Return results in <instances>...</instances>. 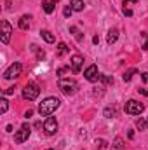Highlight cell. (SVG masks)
I'll return each instance as SVG.
<instances>
[{
  "label": "cell",
  "instance_id": "27",
  "mask_svg": "<svg viewBox=\"0 0 148 150\" xmlns=\"http://www.w3.org/2000/svg\"><path fill=\"white\" fill-rule=\"evenodd\" d=\"M68 70H70V68H68V67H61V68H59V70H58V75H59V77H61V75H65V74H66V72H68Z\"/></svg>",
  "mask_w": 148,
  "mask_h": 150
},
{
  "label": "cell",
  "instance_id": "23",
  "mask_svg": "<svg viewBox=\"0 0 148 150\" xmlns=\"http://www.w3.org/2000/svg\"><path fill=\"white\" fill-rule=\"evenodd\" d=\"M7 110H9V101L5 98H2L0 100V113H5Z\"/></svg>",
  "mask_w": 148,
  "mask_h": 150
},
{
  "label": "cell",
  "instance_id": "5",
  "mask_svg": "<svg viewBox=\"0 0 148 150\" xmlns=\"http://www.w3.org/2000/svg\"><path fill=\"white\" fill-rule=\"evenodd\" d=\"M124 110H125V113H129V115H140V113H143V110H145V105H143L141 101L129 100V101L125 103Z\"/></svg>",
  "mask_w": 148,
  "mask_h": 150
},
{
  "label": "cell",
  "instance_id": "20",
  "mask_svg": "<svg viewBox=\"0 0 148 150\" xmlns=\"http://www.w3.org/2000/svg\"><path fill=\"white\" fill-rule=\"evenodd\" d=\"M94 145H96V150H105L106 147H108V143H106L105 140H101V138H99V140H96V142H94Z\"/></svg>",
  "mask_w": 148,
  "mask_h": 150
},
{
  "label": "cell",
  "instance_id": "26",
  "mask_svg": "<svg viewBox=\"0 0 148 150\" xmlns=\"http://www.w3.org/2000/svg\"><path fill=\"white\" fill-rule=\"evenodd\" d=\"M72 12H73V7H72V5H65V9H63L65 18H70V16H72Z\"/></svg>",
  "mask_w": 148,
  "mask_h": 150
},
{
  "label": "cell",
  "instance_id": "7",
  "mask_svg": "<svg viewBox=\"0 0 148 150\" xmlns=\"http://www.w3.org/2000/svg\"><path fill=\"white\" fill-rule=\"evenodd\" d=\"M44 131L49 134V136H52V134H56V131H58V120L54 119V117H47L45 119V122H44Z\"/></svg>",
  "mask_w": 148,
  "mask_h": 150
},
{
  "label": "cell",
  "instance_id": "22",
  "mask_svg": "<svg viewBox=\"0 0 148 150\" xmlns=\"http://www.w3.org/2000/svg\"><path fill=\"white\" fill-rule=\"evenodd\" d=\"M103 115H105V117H108V119H113V117L117 115V112H115V108H110V107H106V108L103 110Z\"/></svg>",
  "mask_w": 148,
  "mask_h": 150
},
{
  "label": "cell",
  "instance_id": "10",
  "mask_svg": "<svg viewBox=\"0 0 148 150\" xmlns=\"http://www.w3.org/2000/svg\"><path fill=\"white\" fill-rule=\"evenodd\" d=\"M72 72L73 74H78L80 70H82V65H84V58L80 56V54H75L73 58H72Z\"/></svg>",
  "mask_w": 148,
  "mask_h": 150
},
{
  "label": "cell",
  "instance_id": "6",
  "mask_svg": "<svg viewBox=\"0 0 148 150\" xmlns=\"http://www.w3.org/2000/svg\"><path fill=\"white\" fill-rule=\"evenodd\" d=\"M21 70H23V65L19 63V61H16V63H12L5 72H4V79L5 80H12V79H18L19 75H21Z\"/></svg>",
  "mask_w": 148,
  "mask_h": 150
},
{
  "label": "cell",
  "instance_id": "12",
  "mask_svg": "<svg viewBox=\"0 0 148 150\" xmlns=\"http://www.w3.org/2000/svg\"><path fill=\"white\" fill-rule=\"evenodd\" d=\"M40 37L44 38L47 44H52V42H56V37H54V35H52L49 30H42V32H40Z\"/></svg>",
  "mask_w": 148,
  "mask_h": 150
},
{
  "label": "cell",
  "instance_id": "17",
  "mask_svg": "<svg viewBox=\"0 0 148 150\" xmlns=\"http://www.w3.org/2000/svg\"><path fill=\"white\" fill-rule=\"evenodd\" d=\"M70 5L73 7V11H77V12L84 11V2L82 0H70Z\"/></svg>",
  "mask_w": 148,
  "mask_h": 150
},
{
  "label": "cell",
  "instance_id": "11",
  "mask_svg": "<svg viewBox=\"0 0 148 150\" xmlns=\"http://www.w3.org/2000/svg\"><path fill=\"white\" fill-rule=\"evenodd\" d=\"M42 9H44L47 14H52L54 9H56V2H54V0H44V2H42Z\"/></svg>",
  "mask_w": 148,
  "mask_h": 150
},
{
  "label": "cell",
  "instance_id": "34",
  "mask_svg": "<svg viewBox=\"0 0 148 150\" xmlns=\"http://www.w3.org/2000/svg\"><path fill=\"white\" fill-rule=\"evenodd\" d=\"M127 136H129V138L132 140V138H134V131H129V133H127Z\"/></svg>",
  "mask_w": 148,
  "mask_h": 150
},
{
  "label": "cell",
  "instance_id": "31",
  "mask_svg": "<svg viewBox=\"0 0 148 150\" xmlns=\"http://www.w3.org/2000/svg\"><path fill=\"white\" fill-rule=\"evenodd\" d=\"M32 115H33V110H28V112L25 113V117H26V119H30Z\"/></svg>",
  "mask_w": 148,
  "mask_h": 150
},
{
  "label": "cell",
  "instance_id": "9",
  "mask_svg": "<svg viewBox=\"0 0 148 150\" xmlns=\"http://www.w3.org/2000/svg\"><path fill=\"white\" fill-rule=\"evenodd\" d=\"M0 26H2V44H9L11 33H12V26H11L9 21H5V19H2Z\"/></svg>",
  "mask_w": 148,
  "mask_h": 150
},
{
  "label": "cell",
  "instance_id": "16",
  "mask_svg": "<svg viewBox=\"0 0 148 150\" xmlns=\"http://www.w3.org/2000/svg\"><path fill=\"white\" fill-rule=\"evenodd\" d=\"M110 147H111V150H124V140L122 138H115Z\"/></svg>",
  "mask_w": 148,
  "mask_h": 150
},
{
  "label": "cell",
  "instance_id": "21",
  "mask_svg": "<svg viewBox=\"0 0 148 150\" xmlns=\"http://www.w3.org/2000/svg\"><path fill=\"white\" fill-rule=\"evenodd\" d=\"M32 51H35V52H37V59H38V61H42V59L45 58V52H44V51H40V49H38L35 44L32 45Z\"/></svg>",
  "mask_w": 148,
  "mask_h": 150
},
{
  "label": "cell",
  "instance_id": "35",
  "mask_svg": "<svg viewBox=\"0 0 148 150\" xmlns=\"http://www.w3.org/2000/svg\"><path fill=\"white\" fill-rule=\"evenodd\" d=\"M129 2H132V4H136V2H138V0H125V2H124V4H129Z\"/></svg>",
  "mask_w": 148,
  "mask_h": 150
},
{
  "label": "cell",
  "instance_id": "13",
  "mask_svg": "<svg viewBox=\"0 0 148 150\" xmlns=\"http://www.w3.org/2000/svg\"><path fill=\"white\" fill-rule=\"evenodd\" d=\"M117 38H118V30H115V28L110 30V32H108V35H106V42L111 45V44H115V42H117Z\"/></svg>",
  "mask_w": 148,
  "mask_h": 150
},
{
  "label": "cell",
  "instance_id": "19",
  "mask_svg": "<svg viewBox=\"0 0 148 150\" xmlns=\"http://www.w3.org/2000/svg\"><path fill=\"white\" fill-rule=\"evenodd\" d=\"M136 72H138V70H136V68H131V70H127V72H125V74L122 75V79H124V82H129V80H131V79H132V75L136 74Z\"/></svg>",
  "mask_w": 148,
  "mask_h": 150
},
{
  "label": "cell",
  "instance_id": "2",
  "mask_svg": "<svg viewBox=\"0 0 148 150\" xmlns=\"http://www.w3.org/2000/svg\"><path fill=\"white\" fill-rule=\"evenodd\" d=\"M58 87L61 89V93H63V94L72 96V94H75V93H77L78 84L75 82L73 79H59V80H58Z\"/></svg>",
  "mask_w": 148,
  "mask_h": 150
},
{
  "label": "cell",
  "instance_id": "37",
  "mask_svg": "<svg viewBox=\"0 0 148 150\" xmlns=\"http://www.w3.org/2000/svg\"><path fill=\"white\" fill-rule=\"evenodd\" d=\"M54 2H56V4H58V2H59V0H54Z\"/></svg>",
  "mask_w": 148,
  "mask_h": 150
},
{
  "label": "cell",
  "instance_id": "18",
  "mask_svg": "<svg viewBox=\"0 0 148 150\" xmlns=\"http://www.w3.org/2000/svg\"><path fill=\"white\" fill-rule=\"evenodd\" d=\"M70 32H72V33H73V37L77 38V40H78V42H80V40H82V38H84V35H82V32H80V30H78V28H77V26H70Z\"/></svg>",
  "mask_w": 148,
  "mask_h": 150
},
{
  "label": "cell",
  "instance_id": "30",
  "mask_svg": "<svg viewBox=\"0 0 148 150\" xmlns=\"http://www.w3.org/2000/svg\"><path fill=\"white\" fill-rule=\"evenodd\" d=\"M124 14H125V16H132V11L127 9V7H124Z\"/></svg>",
  "mask_w": 148,
  "mask_h": 150
},
{
  "label": "cell",
  "instance_id": "24",
  "mask_svg": "<svg viewBox=\"0 0 148 150\" xmlns=\"http://www.w3.org/2000/svg\"><path fill=\"white\" fill-rule=\"evenodd\" d=\"M136 127H138L140 131L147 129V120H145V119H138V120H136Z\"/></svg>",
  "mask_w": 148,
  "mask_h": 150
},
{
  "label": "cell",
  "instance_id": "25",
  "mask_svg": "<svg viewBox=\"0 0 148 150\" xmlns=\"http://www.w3.org/2000/svg\"><path fill=\"white\" fill-rule=\"evenodd\" d=\"M141 38H143V51H148V33L141 32Z\"/></svg>",
  "mask_w": 148,
  "mask_h": 150
},
{
  "label": "cell",
  "instance_id": "36",
  "mask_svg": "<svg viewBox=\"0 0 148 150\" xmlns=\"http://www.w3.org/2000/svg\"><path fill=\"white\" fill-rule=\"evenodd\" d=\"M147 129H148V119H147Z\"/></svg>",
  "mask_w": 148,
  "mask_h": 150
},
{
  "label": "cell",
  "instance_id": "29",
  "mask_svg": "<svg viewBox=\"0 0 148 150\" xmlns=\"http://www.w3.org/2000/svg\"><path fill=\"white\" fill-rule=\"evenodd\" d=\"M141 79H143L145 84H148V72H143V74H141Z\"/></svg>",
  "mask_w": 148,
  "mask_h": 150
},
{
  "label": "cell",
  "instance_id": "15",
  "mask_svg": "<svg viewBox=\"0 0 148 150\" xmlns=\"http://www.w3.org/2000/svg\"><path fill=\"white\" fill-rule=\"evenodd\" d=\"M68 51H70V47H68V45H66L65 42H59V44H58V51H56V54H58V56L61 58V56H65V54H66Z\"/></svg>",
  "mask_w": 148,
  "mask_h": 150
},
{
  "label": "cell",
  "instance_id": "28",
  "mask_svg": "<svg viewBox=\"0 0 148 150\" xmlns=\"http://www.w3.org/2000/svg\"><path fill=\"white\" fill-rule=\"evenodd\" d=\"M14 89H16V87H14V86H11V87H7L4 93H5V94H14Z\"/></svg>",
  "mask_w": 148,
  "mask_h": 150
},
{
  "label": "cell",
  "instance_id": "38",
  "mask_svg": "<svg viewBox=\"0 0 148 150\" xmlns=\"http://www.w3.org/2000/svg\"><path fill=\"white\" fill-rule=\"evenodd\" d=\"M49 150H52V149H49Z\"/></svg>",
  "mask_w": 148,
  "mask_h": 150
},
{
  "label": "cell",
  "instance_id": "4",
  "mask_svg": "<svg viewBox=\"0 0 148 150\" xmlns=\"http://www.w3.org/2000/svg\"><path fill=\"white\" fill-rule=\"evenodd\" d=\"M30 134H32V127H30L28 122H25V124H21L19 131H16V134H14V142H16V143H25V142L30 138Z\"/></svg>",
  "mask_w": 148,
  "mask_h": 150
},
{
  "label": "cell",
  "instance_id": "3",
  "mask_svg": "<svg viewBox=\"0 0 148 150\" xmlns=\"http://www.w3.org/2000/svg\"><path fill=\"white\" fill-rule=\"evenodd\" d=\"M38 94H40V87H38L35 82H28V84L23 87V98H25V100H28V101L37 100Z\"/></svg>",
  "mask_w": 148,
  "mask_h": 150
},
{
  "label": "cell",
  "instance_id": "14",
  "mask_svg": "<svg viewBox=\"0 0 148 150\" xmlns=\"http://www.w3.org/2000/svg\"><path fill=\"white\" fill-rule=\"evenodd\" d=\"M30 19H32L30 16H21L19 18V28L21 30H28L30 28Z\"/></svg>",
  "mask_w": 148,
  "mask_h": 150
},
{
  "label": "cell",
  "instance_id": "32",
  "mask_svg": "<svg viewBox=\"0 0 148 150\" xmlns=\"http://www.w3.org/2000/svg\"><path fill=\"white\" fill-rule=\"evenodd\" d=\"M138 91H140L143 96H148V89H138Z\"/></svg>",
  "mask_w": 148,
  "mask_h": 150
},
{
  "label": "cell",
  "instance_id": "1",
  "mask_svg": "<svg viewBox=\"0 0 148 150\" xmlns=\"http://www.w3.org/2000/svg\"><path fill=\"white\" fill-rule=\"evenodd\" d=\"M59 105H61V101H59L58 98L49 96V98L42 100V103L38 105V113H40L42 117H49V115H52V113L59 108Z\"/></svg>",
  "mask_w": 148,
  "mask_h": 150
},
{
  "label": "cell",
  "instance_id": "33",
  "mask_svg": "<svg viewBox=\"0 0 148 150\" xmlns=\"http://www.w3.org/2000/svg\"><path fill=\"white\" fill-rule=\"evenodd\" d=\"M92 42H94V44H99V37H98V35H94V38H92Z\"/></svg>",
  "mask_w": 148,
  "mask_h": 150
},
{
  "label": "cell",
  "instance_id": "8",
  "mask_svg": "<svg viewBox=\"0 0 148 150\" xmlns=\"http://www.w3.org/2000/svg\"><path fill=\"white\" fill-rule=\"evenodd\" d=\"M84 77H85V80H89V82H98V80H99L98 67H96V65L87 67V68H85V72H84Z\"/></svg>",
  "mask_w": 148,
  "mask_h": 150
}]
</instances>
